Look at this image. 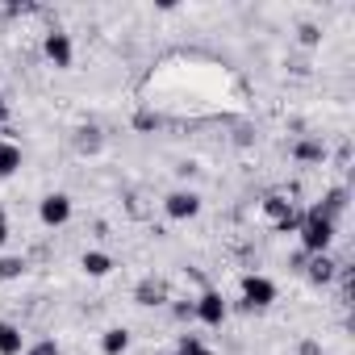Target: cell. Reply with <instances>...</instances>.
Here are the masks:
<instances>
[{"mask_svg": "<svg viewBox=\"0 0 355 355\" xmlns=\"http://www.w3.org/2000/svg\"><path fill=\"white\" fill-rule=\"evenodd\" d=\"M330 239H334V222H326L322 214H305V222H301V243H305V255H326V247H330Z\"/></svg>", "mask_w": 355, "mask_h": 355, "instance_id": "1", "label": "cell"}, {"mask_svg": "<svg viewBox=\"0 0 355 355\" xmlns=\"http://www.w3.org/2000/svg\"><path fill=\"white\" fill-rule=\"evenodd\" d=\"M243 297H247V301H243L247 309H263V305L276 301V284L263 280V276H247V280H243Z\"/></svg>", "mask_w": 355, "mask_h": 355, "instance_id": "2", "label": "cell"}, {"mask_svg": "<svg viewBox=\"0 0 355 355\" xmlns=\"http://www.w3.org/2000/svg\"><path fill=\"white\" fill-rule=\"evenodd\" d=\"M193 309H197V318L209 322V326H222V318H226V301H222V293H205Z\"/></svg>", "mask_w": 355, "mask_h": 355, "instance_id": "3", "label": "cell"}, {"mask_svg": "<svg viewBox=\"0 0 355 355\" xmlns=\"http://www.w3.org/2000/svg\"><path fill=\"white\" fill-rule=\"evenodd\" d=\"M67 218H71V201H67L63 193H55V197L42 201V222H46V226H63Z\"/></svg>", "mask_w": 355, "mask_h": 355, "instance_id": "4", "label": "cell"}, {"mask_svg": "<svg viewBox=\"0 0 355 355\" xmlns=\"http://www.w3.org/2000/svg\"><path fill=\"white\" fill-rule=\"evenodd\" d=\"M197 209H201V201L193 193H171L167 197V214L171 218H197Z\"/></svg>", "mask_w": 355, "mask_h": 355, "instance_id": "5", "label": "cell"}, {"mask_svg": "<svg viewBox=\"0 0 355 355\" xmlns=\"http://www.w3.org/2000/svg\"><path fill=\"white\" fill-rule=\"evenodd\" d=\"M46 59H51L55 67H67V63H71V38H67V34H51V38H46Z\"/></svg>", "mask_w": 355, "mask_h": 355, "instance_id": "6", "label": "cell"}, {"mask_svg": "<svg viewBox=\"0 0 355 355\" xmlns=\"http://www.w3.org/2000/svg\"><path fill=\"white\" fill-rule=\"evenodd\" d=\"M334 268H338V263H334L330 255H309V259H305V276H309L313 284H326V280L334 276Z\"/></svg>", "mask_w": 355, "mask_h": 355, "instance_id": "7", "label": "cell"}, {"mask_svg": "<svg viewBox=\"0 0 355 355\" xmlns=\"http://www.w3.org/2000/svg\"><path fill=\"white\" fill-rule=\"evenodd\" d=\"M0 355H21V330L0 322Z\"/></svg>", "mask_w": 355, "mask_h": 355, "instance_id": "8", "label": "cell"}, {"mask_svg": "<svg viewBox=\"0 0 355 355\" xmlns=\"http://www.w3.org/2000/svg\"><path fill=\"white\" fill-rule=\"evenodd\" d=\"M21 167V150L13 142H0V175H13Z\"/></svg>", "mask_w": 355, "mask_h": 355, "instance_id": "9", "label": "cell"}, {"mask_svg": "<svg viewBox=\"0 0 355 355\" xmlns=\"http://www.w3.org/2000/svg\"><path fill=\"white\" fill-rule=\"evenodd\" d=\"M134 297H138V305H159V301H163L167 293H163V284H159V280H142Z\"/></svg>", "mask_w": 355, "mask_h": 355, "instance_id": "10", "label": "cell"}, {"mask_svg": "<svg viewBox=\"0 0 355 355\" xmlns=\"http://www.w3.org/2000/svg\"><path fill=\"white\" fill-rule=\"evenodd\" d=\"M297 159H301V163H322V159H326V146L313 142V138H305V142H297Z\"/></svg>", "mask_w": 355, "mask_h": 355, "instance_id": "11", "label": "cell"}, {"mask_svg": "<svg viewBox=\"0 0 355 355\" xmlns=\"http://www.w3.org/2000/svg\"><path fill=\"white\" fill-rule=\"evenodd\" d=\"M101 347H105V355H121V351L130 347V334H125V330H105Z\"/></svg>", "mask_w": 355, "mask_h": 355, "instance_id": "12", "label": "cell"}, {"mask_svg": "<svg viewBox=\"0 0 355 355\" xmlns=\"http://www.w3.org/2000/svg\"><path fill=\"white\" fill-rule=\"evenodd\" d=\"M109 268H113L109 255H101V251H88V255H84V272H88V276H105Z\"/></svg>", "mask_w": 355, "mask_h": 355, "instance_id": "13", "label": "cell"}, {"mask_svg": "<svg viewBox=\"0 0 355 355\" xmlns=\"http://www.w3.org/2000/svg\"><path fill=\"white\" fill-rule=\"evenodd\" d=\"M21 272H26L21 259H13V255H9V259H0V280H17Z\"/></svg>", "mask_w": 355, "mask_h": 355, "instance_id": "14", "label": "cell"}, {"mask_svg": "<svg viewBox=\"0 0 355 355\" xmlns=\"http://www.w3.org/2000/svg\"><path fill=\"white\" fill-rule=\"evenodd\" d=\"M180 355H214V351H205L197 334H184V338H180Z\"/></svg>", "mask_w": 355, "mask_h": 355, "instance_id": "15", "label": "cell"}, {"mask_svg": "<svg viewBox=\"0 0 355 355\" xmlns=\"http://www.w3.org/2000/svg\"><path fill=\"white\" fill-rule=\"evenodd\" d=\"M76 146H80V150L88 155V150H96V146H101V134H96V130H80V138H76Z\"/></svg>", "mask_w": 355, "mask_h": 355, "instance_id": "16", "label": "cell"}, {"mask_svg": "<svg viewBox=\"0 0 355 355\" xmlns=\"http://www.w3.org/2000/svg\"><path fill=\"white\" fill-rule=\"evenodd\" d=\"M318 38H322V34H318V26H301V42H305V46H313Z\"/></svg>", "mask_w": 355, "mask_h": 355, "instance_id": "17", "label": "cell"}, {"mask_svg": "<svg viewBox=\"0 0 355 355\" xmlns=\"http://www.w3.org/2000/svg\"><path fill=\"white\" fill-rule=\"evenodd\" d=\"M30 355H59V347H55V343H51V338H42V343H38V347H34V351H30Z\"/></svg>", "mask_w": 355, "mask_h": 355, "instance_id": "18", "label": "cell"}, {"mask_svg": "<svg viewBox=\"0 0 355 355\" xmlns=\"http://www.w3.org/2000/svg\"><path fill=\"white\" fill-rule=\"evenodd\" d=\"M301 355H322V347L318 343H301Z\"/></svg>", "mask_w": 355, "mask_h": 355, "instance_id": "19", "label": "cell"}, {"mask_svg": "<svg viewBox=\"0 0 355 355\" xmlns=\"http://www.w3.org/2000/svg\"><path fill=\"white\" fill-rule=\"evenodd\" d=\"M9 239V230H5V214H0V243H5Z\"/></svg>", "mask_w": 355, "mask_h": 355, "instance_id": "20", "label": "cell"}, {"mask_svg": "<svg viewBox=\"0 0 355 355\" xmlns=\"http://www.w3.org/2000/svg\"><path fill=\"white\" fill-rule=\"evenodd\" d=\"M5 121H9V113H5V105H0V134H5Z\"/></svg>", "mask_w": 355, "mask_h": 355, "instance_id": "21", "label": "cell"}]
</instances>
